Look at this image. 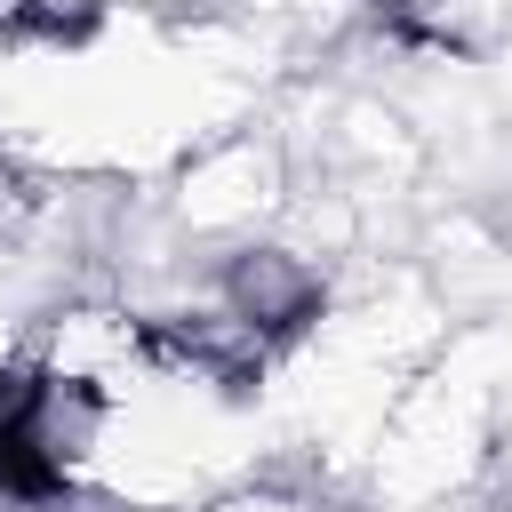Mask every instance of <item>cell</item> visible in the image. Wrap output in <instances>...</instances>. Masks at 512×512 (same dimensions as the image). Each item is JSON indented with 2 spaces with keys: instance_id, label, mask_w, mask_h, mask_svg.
I'll list each match as a JSON object with an SVG mask.
<instances>
[{
  "instance_id": "cell-3",
  "label": "cell",
  "mask_w": 512,
  "mask_h": 512,
  "mask_svg": "<svg viewBox=\"0 0 512 512\" xmlns=\"http://www.w3.org/2000/svg\"><path fill=\"white\" fill-rule=\"evenodd\" d=\"M208 512H320L304 488H232V496H216Z\"/></svg>"
},
{
  "instance_id": "cell-1",
  "label": "cell",
  "mask_w": 512,
  "mask_h": 512,
  "mask_svg": "<svg viewBox=\"0 0 512 512\" xmlns=\"http://www.w3.org/2000/svg\"><path fill=\"white\" fill-rule=\"evenodd\" d=\"M32 368L64 392H88L104 408H120L136 392V376H160L152 360V328L136 312H112V304H80V312H56L32 344Z\"/></svg>"
},
{
  "instance_id": "cell-2",
  "label": "cell",
  "mask_w": 512,
  "mask_h": 512,
  "mask_svg": "<svg viewBox=\"0 0 512 512\" xmlns=\"http://www.w3.org/2000/svg\"><path fill=\"white\" fill-rule=\"evenodd\" d=\"M312 296H320V280H312L304 256H288V248H240V256L224 264V304H232L240 320H256L264 336L304 328Z\"/></svg>"
}]
</instances>
